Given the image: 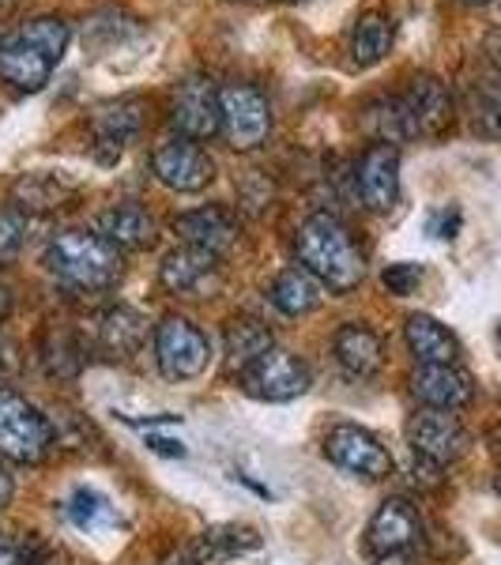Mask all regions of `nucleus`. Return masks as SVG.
<instances>
[{
    "label": "nucleus",
    "mask_w": 501,
    "mask_h": 565,
    "mask_svg": "<svg viewBox=\"0 0 501 565\" xmlns=\"http://www.w3.org/2000/svg\"><path fill=\"white\" fill-rule=\"evenodd\" d=\"M298 260L335 295H348L366 276V260H362L351 231L328 212L309 215L302 223V231H298Z\"/></svg>",
    "instance_id": "f257e3e1"
},
{
    "label": "nucleus",
    "mask_w": 501,
    "mask_h": 565,
    "mask_svg": "<svg viewBox=\"0 0 501 565\" xmlns=\"http://www.w3.org/2000/svg\"><path fill=\"white\" fill-rule=\"evenodd\" d=\"M45 268H50V276L65 282V287L84 290V295H98V290H109L121 279L125 260L121 249L109 245L103 234L65 231L45 249Z\"/></svg>",
    "instance_id": "f03ea898"
},
{
    "label": "nucleus",
    "mask_w": 501,
    "mask_h": 565,
    "mask_svg": "<svg viewBox=\"0 0 501 565\" xmlns=\"http://www.w3.org/2000/svg\"><path fill=\"white\" fill-rule=\"evenodd\" d=\"M53 423L26 396L12 388H0V457L12 463H42L50 457Z\"/></svg>",
    "instance_id": "7ed1b4c3"
},
{
    "label": "nucleus",
    "mask_w": 501,
    "mask_h": 565,
    "mask_svg": "<svg viewBox=\"0 0 501 565\" xmlns=\"http://www.w3.org/2000/svg\"><path fill=\"white\" fill-rule=\"evenodd\" d=\"M223 106V136L234 151H253L271 132V106L260 87L253 84H223L218 87Z\"/></svg>",
    "instance_id": "20e7f679"
},
{
    "label": "nucleus",
    "mask_w": 501,
    "mask_h": 565,
    "mask_svg": "<svg viewBox=\"0 0 501 565\" xmlns=\"http://www.w3.org/2000/svg\"><path fill=\"white\" fill-rule=\"evenodd\" d=\"M154 359L170 381H193L212 366V343L185 317H167L154 328Z\"/></svg>",
    "instance_id": "39448f33"
},
{
    "label": "nucleus",
    "mask_w": 501,
    "mask_h": 565,
    "mask_svg": "<svg viewBox=\"0 0 501 565\" xmlns=\"http://www.w3.org/2000/svg\"><path fill=\"white\" fill-rule=\"evenodd\" d=\"M324 457L332 460L335 468L351 471V476H362V479H385L388 471H393L388 449L370 430H362V426H332L324 437Z\"/></svg>",
    "instance_id": "423d86ee"
},
{
    "label": "nucleus",
    "mask_w": 501,
    "mask_h": 565,
    "mask_svg": "<svg viewBox=\"0 0 501 565\" xmlns=\"http://www.w3.org/2000/svg\"><path fill=\"white\" fill-rule=\"evenodd\" d=\"M151 170L162 185L178 193H200L215 178L212 154L193 140H162L151 154Z\"/></svg>",
    "instance_id": "0eeeda50"
},
{
    "label": "nucleus",
    "mask_w": 501,
    "mask_h": 565,
    "mask_svg": "<svg viewBox=\"0 0 501 565\" xmlns=\"http://www.w3.org/2000/svg\"><path fill=\"white\" fill-rule=\"evenodd\" d=\"M407 441H412L415 457L445 468V463L463 457V449H468V430H463L460 418L452 412L426 407V412H418L412 423H407Z\"/></svg>",
    "instance_id": "6e6552de"
},
{
    "label": "nucleus",
    "mask_w": 501,
    "mask_h": 565,
    "mask_svg": "<svg viewBox=\"0 0 501 565\" xmlns=\"http://www.w3.org/2000/svg\"><path fill=\"white\" fill-rule=\"evenodd\" d=\"M242 381L249 396L268 399V404H287V399H298L309 388V370L295 354L271 348L242 373Z\"/></svg>",
    "instance_id": "1a4fd4ad"
},
{
    "label": "nucleus",
    "mask_w": 501,
    "mask_h": 565,
    "mask_svg": "<svg viewBox=\"0 0 501 565\" xmlns=\"http://www.w3.org/2000/svg\"><path fill=\"white\" fill-rule=\"evenodd\" d=\"M174 129L185 140H212L223 132V106H218V87L207 76H189L174 95Z\"/></svg>",
    "instance_id": "9d476101"
},
{
    "label": "nucleus",
    "mask_w": 501,
    "mask_h": 565,
    "mask_svg": "<svg viewBox=\"0 0 501 565\" xmlns=\"http://www.w3.org/2000/svg\"><path fill=\"white\" fill-rule=\"evenodd\" d=\"M53 65H57V61H53L39 42L26 39L23 31L8 34V39L0 42V79L12 84L15 90H42L50 84Z\"/></svg>",
    "instance_id": "9b49d317"
},
{
    "label": "nucleus",
    "mask_w": 501,
    "mask_h": 565,
    "mask_svg": "<svg viewBox=\"0 0 501 565\" xmlns=\"http://www.w3.org/2000/svg\"><path fill=\"white\" fill-rule=\"evenodd\" d=\"M359 193L370 212H388L399 200V151L393 143H373L359 162Z\"/></svg>",
    "instance_id": "f8f14e48"
},
{
    "label": "nucleus",
    "mask_w": 501,
    "mask_h": 565,
    "mask_svg": "<svg viewBox=\"0 0 501 565\" xmlns=\"http://www.w3.org/2000/svg\"><path fill=\"white\" fill-rule=\"evenodd\" d=\"M399 103L407 109V121H412L415 136L445 132V125H449V117H452L449 87H445L437 76H415L412 87L399 95Z\"/></svg>",
    "instance_id": "ddd939ff"
},
{
    "label": "nucleus",
    "mask_w": 501,
    "mask_h": 565,
    "mask_svg": "<svg viewBox=\"0 0 501 565\" xmlns=\"http://www.w3.org/2000/svg\"><path fill=\"white\" fill-rule=\"evenodd\" d=\"M412 392L426 407H437V412H460V407L471 404L476 385H471L468 373L457 366H418L412 373Z\"/></svg>",
    "instance_id": "4468645a"
},
{
    "label": "nucleus",
    "mask_w": 501,
    "mask_h": 565,
    "mask_svg": "<svg viewBox=\"0 0 501 565\" xmlns=\"http://www.w3.org/2000/svg\"><path fill=\"white\" fill-rule=\"evenodd\" d=\"M418 535H423V524H418L415 509L407 505L404 498H388L385 505L373 513L366 546L377 554H396V551H407L412 543H418Z\"/></svg>",
    "instance_id": "2eb2a0df"
},
{
    "label": "nucleus",
    "mask_w": 501,
    "mask_h": 565,
    "mask_svg": "<svg viewBox=\"0 0 501 565\" xmlns=\"http://www.w3.org/2000/svg\"><path fill=\"white\" fill-rule=\"evenodd\" d=\"M174 231L185 238L189 245H200V249H212L215 257L226 253L234 242H238V218H234L226 207H196V212H185L174 218Z\"/></svg>",
    "instance_id": "dca6fc26"
},
{
    "label": "nucleus",
    "mask_w": 501,
    "mask_h": 565,
    "mask_svg": "<svg viewBox=\"0 0 501 565\" xmlns=\"http://www.w3.org/2000/svg\"><path fill=\"white\" fill-rule=\"evenodd\" d=\"M407 348L418 359V366H457L460 340L430 313H412L404 324Z\"/></svg>",
    "instance_id": "f3484780"
},
{
    "label": "nucleus",
    "mask_w": 501,
    "mask_h": 565,
    "mask_svg": "<svg viewBox=\"0 0 501 565\" xmlns=\"http://www.w3.org/2000/svg\"><path fill=\"white\" fill-rule=\"evenodd\" d=\"M95 129V154L98 162H117L125 151V143L140 132V103L136 98H125V103L103 106L90 121Z\"/></svg>",
    "instance_id": "a211bd4d"
},
{
    "label": "nucleus",
    "mask_w": 501,
    "mask_h": 565,
    "mask_svg": "<svg viewBox=\"0 0 501 565\" xmlns=\"http://www.w3.org/2000/svg\"><path fill=\"white\" fill-rule=\"evenodd\" d=\"M98 234L117 245V249H129V253H140V249H151L159 231H154V218L143 212L140 204H117L103 212L98 218Z\"/></svg>",
    "instance_id": "6ab92c4d"
},
{
    "label": "nucleus",
    "mask_w": 501,
    "mask_h": 565,
    "mask_svg": "<svg viewBox=\"0 0 501 565\" xmlns=\"http://www.w3.org/2000/svg\"><path fill=\"white\" fill-rule=\"evenodd\" d=\"M335 359H340V366L351 373V377H373V373L381 370V362H385V351H381V340L377 332L366 324H343L340 332H335Z\"/></svg>",
    "instance_id": "aec40b11"
},
{
    "label": "nucleus",
    "mask_w": 501,
    "mask_h": 565,
    "mask_svg": "<svg viewBox=\"0 0 501 565\" xmlns=\"http://www.w3.org/2000/svg\"><path fill=\"white\" fill-rule=\"evenodd\" d=\"M268 295L279 313L302 317V313H313V309L324 302V282L306 268H287L276 276Z\"/></svg>",
    "instance_id": "412c9836"
},
{
    "label": "nucleus",
    "mask_w": 501,
    "mask_h": 565,
    "mask_svg": "<svg viewBox=\"0 0 501 565\" xmlns=\"http://www.w3.org/2000/svg\"><path fill=\"white\" fill-rule=\"evenodd\" d=\"M72 196H76V185L61 174H23L12 189L15 207H20V212H34V215L61 212Z\"/></svg>",
    "instance_id": "4be33fe9"
},
{
    "label": "nucleus",
    "mask_w": 501,
    "mask_h": 565,
    "mask_svg": "<svg viewBox=\"0 0 501 565\" xmlns=\"http://www.w3.org/2000/svg\"><path fill=\"white\" fill-rule=\"evenodd\" d=\"M215 271V253L212 249H200V245H181V249L170 253L162 260V287L178 290V295H189V290L204 287V279Z\"/></svg>",
    "instance_id": "5701e85b"
},
{
    "label": "nucleus",
    "mask_w": 501,
    "mask_h": 565,
    "mask_svg": "<svg viewBox=\"0 0 501 565\" xmlns=\"http://www.w3.org/2000/svg\"><path fill=\"white\" fill-rule=\"evenodd\" d=\"M393 20L385 12H366L351 31V65L370 68L393 50Z\"/></svg>",
    "instance_id": "b1692460"
},
{
    "label": "nucleus",
    "mask_w": 501,
    "mask_h": 565,
    "mask_svg": "<svg viewBox=\"0 0 501 565\" xmlns=\"http://www.w3.org/2000/svg\"><path fill=\"white\" fill-rule=\"evenodd\" d=\"M98 335H103V348L121 354V359H129L143 348V340H148V321H143L136 309L129 306H117L109 309V313L98 321Z\"/></svg>",
    "instance_id": "393cba45"
},
{
    "label": "nucleus",
    "mask_w": 501,
    "mask_h": 565,
    "mask_svg": "<svg viewBox=\"0 0 501 565\" xmlns=\"http://www.w3.org/2000/svg\"><path fill=\"white\" fill-rule=\"evenodd\" d=\"M271 351V332L268 324L253 321V317H242V321H231L226 328V359H231L234 370H249L260 354Z\"/></svg>",
    "instance_id": "a878e982"
},
{
    "label": "nucleus",
    "mask_w": 501,
    "mask_h": 565,
    "mask_svg": "<svg viewBox=\"0 0 501 565\" xmlns=\"http://www.w3.org/2000/svg\"><path fill=\"white\" fill-rule=\"evenodd\" d=\"M257 546H260V535L253 532V527L226 524V527H212V532L200 535L196 558L200 565H212V562L234 558V554H242V551H257Z\"/></svg>",
    "instance_id": "bb28decb"
},
{
    "label": "nucleus",
    "mask_w": 501,
    "mask_h": 565,
    "mask_svg": "<svg viewBox=\"0 0 501 565\" xmlns=\"http://www.w3.org/2000/svg\"><path fill=\"white\" fill-rule=\"evenodd\" d=\"M68 521L76 527H84V532H90V527L114 524L117 513L103 494H95V490H76V494L68 498Z\"/></svg>",
    "instance_id": "cd10ccee"
},
{
    "label": "nucleus",
    "mask_w": 501,
    "mask_h": 565,
    "mask_svg": "<svg viewBox=\"0 0 501 565\" xmlns=\"http://www.w3.org/2000/svg\"><path fill=\"white\" fill-rule=\"evenodd\" d=\"M23 34H26L31 42H39L53 61L65 57L68 39H72L68 23H65V20H57V15H39V20H31V23L23 26Z\"/></svg>",
    "instance_id": "c85d7f7f"
},
{
    "label": "nucleus",
    "mask_w": 501,
    "mask_h": 565,
    "mask_svg": "<svg viewBox=\"0 0 501 565\" xmlns=\"http://www.w3.org/2000/svg\"><path fill=\"white\" fill-rule=\"evenodd\" d=\"M476 129L490 140H501V76L494 84H482L476 103Z\"/></svg>",
    "instance_id": "c756f323"
},
{
    "label": "nucleus",
    "mask_w": 501,
    "mask_h": 565,
    "mask_svg": "<svg viewBox=\"0 0 501 565\" xmlns=\"http://www.w3.org/2000/svg\"><path fill=\"white\" fill-rule=\"evenodd\" d=\"M26 242V218L20 207H4L0 212V264H12L23 253Z\"/></svg>",
    "instance_id": "7c9ffc66"
},
{
    "label": "nucleus",
    "mask_w": 501,
    "mask_h": 565,
    "mask_svg": "<svg viewBox=\"0 0 501 565\" xmlns=\"http://www.w3.org/2000/svg\"><path fill=\"white\" fill-rule=\"evenodd\" d=\"M381 282H385V290L388 295H396V298H407L412 290L423 282V268L412 260H399V264H388L385 271H381Z\"/></svg>",
    "instance_id": "2f4dec72"
},
{
    "label": "nucleus",
    "mask_w": 501,
    "mask_h": 565,
    "mask_svg": "<svg viewBox=\"0 0 501 565\" xmlns=\"http://www.w3.org/2000/svg\"><path fill=\"white\" fill-rule=\"evenodd\" d=\"M45 370L57 373V377H76V370H79V354L72 351L65 340L50 343V348H45Z\"/></svg>",
    "instance_id": "473e14b6"
},
{
    "label": "nucleus",
    "mask_w": 501,
    "mask_h": 565,
    "mask_svg": "<svg viewBox=\"0 0 501 565\" xmlns=\"http://www.w3.org/2000/svg\"><path fill=\"white\" fill-rule=\"evenodd\" d=\"M460 231V212H441L430 218V234H437V238H457Z\"/></svg>",
    "instance_id": "72a5a7b5"
},
{
    "label": "nucleus",
    "mask_w": 501,
    "mask_h": 565,
    "mask_svg": "<svg viewBox=\"0 0 501 565\" xmlns=\"http://www.w3.org/2000/svg\"><path fill=\"white\" fill-rule=\"evenodd\" d=\"M148 445L162 457H185V445L181 441H170V437H148Z\"/></svg>",
    "instance_id": "f704fd0d"
},
{
    "label": "nucleus",
    "mask_w": 501,
    "mask_h": 565,
    "mask_svg": "<svg viewBox=\"0 0 501 565\" xmlns=\"http://www.w3.org/2000/svg\"><path fill=\"white\" fill-rule=\"evenodd\" d=\"M0 565H23V558H20V543L8 540L4 532H0Z\"/></svg>",
    "instance_id": "c9c22d12"
},
{
    "label": "nucleus",
    "mask_w": 501,
    "mask_h": 565,
    "mask_svg": "<svg viewBox=\"0 0 501 565\" xmlns=\"http://www.w3.org/2000/svg\"><path fill=\"white\" fill-rule=\"evenodd\" d=\"M12 366H15V348L8 343V335L0 332V373H8Z\"/></svg>",
    "instance_id": "e433bc0d"
},
{
    "label": "nucleus",
    "mask_w": 501,
    "mask_h": 565,
    "mask_svg": "<svg viewBox=\"0 0 501 565\" xmlns=\"http://www.w3.org/2000/svg\"><path fill=\"white\" fill-rule=\"evenodd\" d=\"M487 57H490V61H494L498 76H501V31H494V34H487Z\"/></svg>",
    "instance_id": "4c0bfd02"
},
{
    "label": "nucleus",
    "mask_w": 501,
    "mask_h": 565,
    "mask_svg": "<svg viewBox=\"0 0 501 565\" xmlns=\"http://www.w3.org/2000/svg\"><path fill=\"white\" fill-rule=\"evenodd\" d=\"M12 476H4V471H0V509L8 505V501H12Z\"/></svg>",
    "instance_id": "58836bf2"
},
{
    "label": "nucleus",
    "mask_w": 501,
    "mask_h": 565,
    "mask_svg": "<svg viewBox=\"0 0 501 565\" xmlns=\"http://www.w3.org/2000/svg\"><path fill=\"white\" fill-rule=\"evenodd\" d=\"M377 565H412L407 562V554L404 551H396V554H381V562Z\"/></svg>",
    "instance_id": "ea45409f"
},
{
    "label": "nucleus",
    "mask_w": 501,
    "mask_h": 565,
    "mask_svg": "<svg viewBox=\"0 0 501 565\" xmlns=\"http://www.w3.org/2000/svg\"><path fill=\"white\" fill-rule=\"evenodd\" d=\"M8 309H12V298H8V290L0 287V321L8 317Z\"/></svg>",
    "instance_id": "a19ab883"
},
{
    "label": "nucleus",
    "mask_w": 501,
    "mask_h": 565,
    "mask_svg": "<svg viewBox=\"0 0 501 565\" xmlns=\"http://www.w3.org/2000/svg\"><path fill=\"white\" fill-rule=\"evenodd\" d=\"M15 4V0H0V15H4L8 12V8H12Z\"/></svg>",
    "instance_id": "79ce46f5"
},
{
    "label": "nucleus",
    "mask_w": 501,
    "mask_h": 565,
    "mask_svg": "<svg viewBox=\"0 0 501 565\" xmlns=\"http://www.w3.org/2000/svg\"><path fill=\"white\" fill-rule=\"evenodd\" d=\"M463 4H490V0H463Z\"/></svg>",
    "instance_id": "37998d69"
},
{
    "label": "nucleus",
    "mask_w": 501,
    "mask_h": 565,
    "mask_svg": "<svg viewBox=\"0 0 501 565\" xmlns=\"http://www.w3.org/2000/svg\"><path fill=\"white\" fill-rule=\"evenodd\" d=\"M494 490H498V494H501V476L494 479Z\"/></svg>",
    "instance_id": "c03bdc74"
},
{
    "label": "nucleus",
    "mask_w": 501,
    "mask_h": 565,
    "mask_svg": "<svg viewBox=\"0 0 501 565\" xmlns=\"http://www.w3.org/2000/svg\"><path fill=\"white\" fill-rule=\"evenodd\" d=\"M498 343H501V324H498Z\"/></svg>",
    "instance_id": "a18cd8bd"
}]
</instances>
